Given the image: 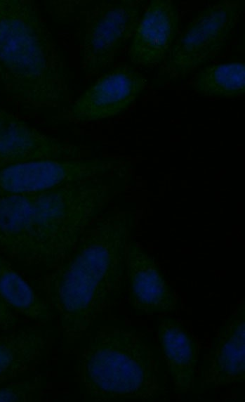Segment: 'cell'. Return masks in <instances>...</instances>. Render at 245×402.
<instances>
[{"instance_id":"cell-7","label":"cell","mask_w":245,"mask_h":402,"mask_svg":"<svg viewBox=\"0 0 245 402\" xmlns=\"http://www.w3.org/2000/svg\"><path fill=\"white\" fill-rule=\"evenodd\" d=\"M128 167L124 159H39L0 169V196L40 193L112 176Z\"/></svg>"},{"instance_id":"cell-15","label":"cell","mask_w":245,"mask_h":402,"mask_svg":"<svg viewBox=\"0 0 245 402\" xmlns=\"http://www.w3.org/2000/svg\"><path fill=\"white\" fill-rule=\"evenodd\" d=\"M0 299L16 314L46 324L52 319L51 309L43 298L0 255Z\"/></svg>"},{"instance_id":"cell-1","label":"cell","mask_w":245,"mask_h":402,"mask_svg":"<svg viewBox=\"0 0 245 402\" xmlns=\"http://www.w3.org/2000/svg\"><path fill=\"white\" fill-rule=\"evenodd\" d=\"M133 219L131 212L119 209L98 218L44 276L46 301L65 343L80 339L120 295Z\"/></svg>"},{"instance_id":"cell-5","label":"cell","mask_w":245,"mask_h":402,"mask_svg":"<svg viewBox=\"0 0 245 402\" xmlns=\"http://www.w3.org/2000/svg\"><path fill=\"white\" fill-rule=\"evenodd\" d=\"M239 0H223L200 11L177 37L158 77L182 79L211 62L223 51L241 18Z\"/></svg>"},{"instance_id":"cell-9","label":"cell","mask_w":245,"mask_h":402,"mask_svg":"<svg viewBox=\"0 0 245 402\" xmlns=\"http://www.w3.org/2000/svg\"><path fill=\"white\" fill-rule=\"evenodd\" d=\"M81 147L51 137L0 108V169L39 159H81Z\"/></svg>"},{"instance_id":"cell-6","label":"cell","mask_w":245,"mask_h":402,"mask_svg":"<svg viewBox=\"0 0 245 402\" xmlns=\"http://www.w3.org/2000/svg\"><path fill=\"white\" fill-rule=\"evenodd\" d=\"M144 1H102L81 13L84 16L81 67L87 78L110 68L132 38L143 12Z\"/></svg>"},{"instance_id":"cell-14","label":"cell","mask_w":245,"mask_h":402,"mask_svg":"<svg viewBox=\"0 0 245 402\" xmlns=\"http://www.w3.org/2000/svg\"><path fill=\"white\" fill-rule=\"evenodd\" d=\"M47 346L46 333L37 328L0 335V384L34 369Z\"/></svg>"},{"instance_id":"cell-2","label":"cell","mask_w":245,"mask_h":402,"mask_svg":"<svg viewBox=\"0 0 245 402\" xmlns=\"http://www.w3.org/2000/svg\"><path fill=\"white\" fill-rule=\"evenodd\" d=\"M103 179L0 196V253L27 266L54 268L115 195L114 183Z\"/></svg>"},{"instance_id":"cell-11","label":"cell","mask_w":245,"mask_h":402,"mask_svg":"<svg viewBox=\"0 0 245 402\" xmlns=\"http://www.w3.org/2000/svg\"><path fill=\"white\" fill-rule=\"evenodd\" d=\"M245 380V303L228 316L206 358L201 375L204 391Z\"/></svg>"},{"instance_id":"cell-10","label":"cell","mask_w":245,"mask_h":402,"mask_svg":"<svg viewBox=\"0 0 245 402\" xmlns=\"http://www.w3.org/2000/svg\"><path fill=\"white\" fill-rule=\"evenodd\" d=\"M180 18L172 0H152L143 11L128 49L131 63L153 68L167 58L178 37Z\"/></svg>"},{"instance_id":"cell-18","label":"cell","mask_w":245,"mask_h":402,"mask_svg":"<svg viewBox=\"0 0 245 402\" xmlns=\"http://www.w3.org/2000/svg\"><path fill=\"white\" fill-rule=\"evenodd\" d=\"M19 324L18 314L11 310L0 299V330H15Z\"/></svg>"},{"instance_id":"cell-12","label":"cell","mask_w":245,"mask_h":402,"mask_svg":"<svg viewBox=\"0 0 245 402\" xmlns=\"http://www.w3.org/2000/svg\"><path fill=\"white\" fill-rule=\"evenodd\" d=\"M126 275L130 304L135 311L148 314L176 309V296L154 259L131 238L126 246Z\"/></svg>"},{"instance_id":"cell-16","label":"cell","mask_w":245,"mask_h":402,"mask_svg":"<svg viewBox=\"0 0 245 402\" xmlns=\"http://www.w3.org/2000/svg\"><path fill=\"white\" fill-rule=\"evenodd\" d=\"M205 96L237 98L245 93V64L232 62L200 67L190 82Z\"/></svg>"},{"instance_id":"cell-13","label":"cell","mask_w":245,"mask_h":402,"mask_svg":"<svg viewBox=\"0 0 245 402\" xmlns=\"http://www.w3.org/2000/svg\"><path fill=\"white\" fill-rule=\"evenodd\" d=\"M158 340L178 394H186L194 387L199 346L194 337L176 318L164 317L158 325Z\"/></svg>"},{"instance_id":"cell-8","label":"cell","mask_w":245,"mask_h":402,"mask_svg":"<svg viewBox=\"0 0 245 402\" xmlns=\"http://www.w3.org/2000/svg\"><path fill=\"white\" fill-rule=\"evenodd\" d=\"M146 86V78L135 68L127 64L117 65L53 118L81 123L113 117L126 110Z\"/></svg>"},{"instance_id":"cell-4","label":"cell","mask_w":245,"mask_h":402,"mask_svg":"<svg viewBox=\"0 0 245 402\" xmlns=\"http://www.w3.org/2000/svg\"><path fill=\"white\" fill-rule=\"evenodd\" d=\"M76 372L88 401H154L165 392L157 357L131 329L99 327L79 353Z\"/></svg>"},{"instance_id":"cell-3","label":"cell","mask_w":245,"mask_h":402,"mask_svg":"<svg viewBox=\"0 0 245 402\" xmlns=\"http://www.w3.org/2000/svg\"><path fill=\"white\" fill-rule=\"evenodd\" d=\"M0 93L26 110L69 107L65 64L34 1L0 0Z\"/></svg>"},{"instance_id":"cell-17","label":"cell","mask_w":245,"mask_h":402,"mask_svg":"<svg viewBox=\"0 0 245 402\" xmlns=\"http://www.w3.org/2000/svg\"><path fill=\"white\" fill-rule=\"evenodd\" d=\"M41 381L35 378L11 382L0 387V402H27L34 401L41 392Z\"/></svg>"}]
</instances>
